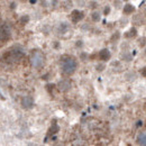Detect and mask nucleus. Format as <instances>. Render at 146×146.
<instances>
[{"label": "nucleus", "instance_id": "f257e3e1", "mask_svg": "<svg viewBox=\"0 0 146 146\" xmlns=\"http://www.w3.org/2000/svg\"><path fill=\"white\" fill-rule=\"evenodd\" d=\"M78 63L75 58L72 56H62L61 58V69L62 72L66 75H72L73 73L76 71Z\"/></svg>", "mask_w": 146, "mask_h": 146}, {"label": "nucleus", "instance_id": "f03ea898", "mask_svg": "<svg viewBox=\"0 0 146 146\" xmlns=\"http://www.w3.org/2000/svg\"><path fill=\"white\" fill-rule=\"evenodd\" d=\"M24 55H25L24 48L18 46V45H16V46H13L11 48H9L8 52L3 55V57H5L6 62L13 63V62H18L20 58L24 57Z\"/></svg>", "mask_w": 146, "mask_h": 146}, {"label": "nucleus", "instance_id": "7ed1b4c3", "mask_svg": "<svg viewBox=\"0 0 146 146\" xmlns=\"http://www.w3.org/2000/svg\"><path fill=\"white\" fill-rule=\"evenodd\" d=\"M29 62H31V65L34 68V69H40L44 66V63H45V56L44 54L38 51V50H34L31 56H29Z\"/></svg>", "mask_w": 146, "mask_h": 146}, {"label": "nucleus", "instance_id": "20e7f679", "mask_svg": "<svg viewBox=\"0 0 146 146\" xmlns=\"http://www.w3.org/2000/svg\"><path fill=\"white\" fill-rule=\"evenodd\" d=\"M20 105L24 109L26 110H31L34 108L35 106V101H34V98L32 96H24L20 100Z\"/></svg>", "mask_w": 146, "mask_h": 146}, {"label": "nucleus", "instance_id": "39448f33", "mask_svg": "<svg viewBox=\"0 0 146 146\" xmlns=\"http://www.w3.org/2000/svg\"><path fill=\"white\" fill-rule=\"evenodd\" d=\"M72 84L70 82V80H66V79H63L61 81H58V83L56 84V88L60 90L61 92H68L70 91Z\"/></svg>", "mask_w": 146, "mask_h": 146}, {"label": "nucleus", "instance_id": "423d86ee", "mask_svg": "<svg viewBox=\"0 0 146 146\" xmlns=\"http://www.w3.org/2000/svg\"><path fill=\"white\" fill-rule=\"evenodd\" d=\"M11 36V31L7 25L0 27V42H6Z\"/></svg>", "mask_w": 146, "mask_h": 146}, {"label": "nucleus", "instance_id": "0eeeda50", "mask_svg": "<svg viewBox=\"0 0 146 146\" xmlns=\"http://www.w3.org/2000/svg\"><path fill=\"white\" fill-rule=\"evenodd\" d=\"M84 13L82 11V10H79V9H73L72 11H71V20H72V23L74 24H78V23H80L82 19L84 18Z\"/></svg>", "mask_w": 146, "mask_h": 146}, {"label": "nucleus", "instance_id": "6e6552de", "mask_svg": "<svg viewBox=\"0 0 146 146\" xmlns=\"http://www.w3.org/2000/svg\"><path fill=\"white\" fill-rule=\"evenodd\" d=\"M111 57V53L108 48H102L100 52H99V58L102 61V62H108Z\"/></svg>", "mask_w": 146, "mask_h": 146}, {"label": "nucleus", "instance_id": "1a4fd4ad", "mask_svg": "<svg viewBox=\"0 0 146 146\" xmlns=\"http://www.w3.org/2000/svg\"><path fill=\"white\" fill-rule=\"evenodd\" d=\"M69 31H70V24H69V23H65V21L61 23V24L58 25V27H57V32H58L60 34H65V33H68Z\"/></svg>", "mask_w": 146, "mask_h": 146}, {"label": "nucleus", "instance_id": "9d476101", "mask_svg": "<svg viewBox=\"0 0 146 146\" xmlns=\"http://www.w3.org/2000/svg\"><path fill=\"white\" fill-rule=\"evenodd\" d=\"M134 11H135L134 5H131V3H126V5H124V7H123V13H124V15H131Z\"/></svg>", "mask_w": 146, "mask_h": 146}, {"label": "nucleus", "instance_id": "9b49d317", "mask_svg": "<svg viewBox=\"0 0 146 146\" xmlns=\"http://www.w3.org/2000/svg\"><path fill=\"white\" fill-rule=\"evenodd\" d=\"M58 130H60L58 125H57L56 123H53V124H52V126H51L50 129H48V136H53V135H55V134H57V133H58Z\"/></svg>", "mask_w": 146, "mask_h": 146}, {"label": "nucleus", "instance_id": "f8f14e48", "mask_svg": "<svg viewBox=\"0 0 146 146\" xmlns=\"http://www.w3.org/2000/svg\"><path fill=\"white\" fill-rule=\"evenodd\" d=\"M137 36V29L135 27H131L128 32L125 33V37L126 38H134V37Z\"/></svg>", "mask_w": 146, "mask_h": 146}, {"label": "nucleus", "instance_id": "ddd939ff", "mask_svg": "<svg viewBox=\"0 0 146 146\" xmlns=\"http://www.w3.org/2000/svg\"><path fill=\"white\" fill-rule=\"evenodd\" d=\"M136 141H137V143H138L139 145L146 146V134L145 133H141V134H138Z\"/></svg>", "mask_w": 146, "mask_h": 146}, {"label": "nucleus", "instance_id": "4468645a", "mask_svg": "<svg viewBox=\"0 0 146 146\" xmlns=\"http://www.w3.org/2000/svg\"><path fill=\"white\" fill-rule=\"evenodd\" d=\"M91 19L93 23H99L101 20V14L99 11H92Z\"/></svg>", "mask_w": 146, "mask_h": 146}, {"label": "nucleus", "instance_id": "2eb2a0df", "mask_svg": "<svg viewBox=\"0 0 146 146\" xmlns=\"http://www.w3.org/2000/svg\"><path fill=\"white\" fill-rule=\"evenodd\" d=\"M120 39V32H115L111 37H110V42L111 43H116V42H118Z\"/></svg>", "mask_w": 146, "mask_h": 146}, {"label": "nucleus", "instance_id": "dca6fc26", "mask_svg": "<svg viewBox=\"0 0 146 146\" xmlns=\"http://www.w3.org/2000/svg\"><path fill=\"white\" fill-rule=\"evenodd\" d=\"M29 20H31V17L28 16V15H23L20 19H19V23L21 24V25H26V24H28L29 23Z\"/></svg>", "mask_w": 146, "mask_h": 146}, {"label": "nucleus", "instance_id": "f3484780", "mask_svg": "<svg viewBox=\"0 0 146 146\" xmlns=\"http://www.w3.org/2000/svg\"><path fill=\"white\" fill-rule=\"evenodd\" d=\"M121 58L124 61H126V62H130L133 60V54H130L129 52H124L123 55H121Z\"/></svg>", "mask_w": 146, "mask_h": 146}, {"label": "nucleus", "instance_id": "a211bd4d", "mask_svg": "<svg viewBox=\"0 0 146 146\" xmlns=\"http://www.w3.org/2000/svg\"><path fill=\"white\" fill-rule=\"evenodd\" d=\"M105 69H106V64H105V62H102V61L96 65V70H97L98 72H102Z\"/></svg>", "mask_w": 146, "mask_h": 146}, {"label": "nucleus", "instance_id": "6ab92c4d", "mask_svg": "<svg viewBox=\"0 0 146 146\" xmlns=\"http://www.w3.org/2000/svg\"><path fill=\"white\" fill-rule=\"evenodd\" d=\"M133 21H134V23H136L137 25H143L144 19L142 18V16H141V15H136V16L133 18Z\"/></svg>", "mask_w": 146, "mask_h": 146}, {"label": "nucleus", "instance_id": "aec40b11", "mask_svg": "<svg viewBox=\"0 0 146 146\" xmlns=\"http://www.w3.org/2000/svg\"><path fill=\"white\" fill-rule=\"evenodd\" d=\"M72 6H73V2L70 1V0L63 2V9H64V10H70V9L72 8Z\"/></svg>", "mask_w": 146, "mask_h": 146}, {"label": "nucleus", "instance_id": "412c9836", "mask_svg": "<svg viewBox=\"0 0 146 146\" xmlns=\"http://www.w3.org/2000/svg\"><path fill=\"white\" fill-rule=\"evenodd\" d=\"M112 5L115 6L116 9H120L123 6V0H112Z\"/></svg>", "mask_w": 146, "mask_h": 146}, {"label": "nucleus", "instance_id": "4be33fe9", "mask_svg": "<svg viewBox=\"0 0 146 146\" xmlns=\"http://www.w3.org/2000/svg\"><path fill=\"white\" fill-rule=\"evenodd\" d=\"M138 45H139V47H145V45H146V37L145 36L141 37V38L138 39Z\"/></svg>", "mask_w": 146, "mask_h": 146}, {"label": "nucleus", "instance_id": "5701e85b", "mask_svg": "<svg viewBox=\"0 0 146 146\" xmlns=\"http://www.w3.org/2000/svg\"><path fill=\"white\" fill-rule=\"evenodd\" d=\"M110 11H111L110 6H106V7L104 8V15H105V16H108V15L110 14Z\"/></svg>", "mask_w": 146, "mask_h": 146}, {"label": "nucleus", "instance_id": "b1692460", "mask_svg": "<svg viewBox=\"0 0 146 146\" xmlns=\"http://www.w3.org/2000/svg\"><path fill=\"white\" fill-rule=\"evenodd\" d=\"M97 7H98V2H96V1H90V2H89V8L96 9Z\"/></svg>", "mask_w": 146, "mask_h": 146}, {"label": "nucleus", "instance_id": "393cba45", "mask_svg": "<svg viewBox=\"0 0 146 146\" xmlns=\"http://www.w3.org/2000/svg\"><path fill=\"white\" fill-rule=\"evenodd\" d=\"M88 57H89L88 53H84V52H82V53L80 54V58H81L82 61H87V60H88Z\"/></svg>", "mask_w": 146, "mask_h": 146}, {"label": "nucleus", "instance_id": "a878e982", "mask_svg": "<svg viewBox=\"0 0 146 146\" xmlns=\"http://www.w3.org/2000/svg\"><path fill=\"white\" fill-rule=\"evenodd\" d=\"M55 87H56L55 84H47V86H46V89H47V91H50V93L52 94V90L55 89Z\"/></svg>", "mask_w": 146, "mask_h": 146}, {"label": "nucleus", "instance_id": "bb28decb", "mask_svg": "<svg viewBox=\"0 0 146 146\" xmlns=\"http://www.w3.org/2000/svg\"><path fill=\"white\" fill-rule=\"evenodd\" d=\"M53 47H54L55 50H57V48H60V47H61V44H60V42H58V40H55L54 43H53Z\"/></svg>", "mask_w": 146, "mask_h": 146}, {"label": "nucleus", "instance_id": "cd10ccee", "mask_svg": "<svg viewBox=\"0 0 146 146\" xmlns=\"http://www.w3.org/2000/svg\"><path fill=\"white\" fill-rule=\"evenodd\" d=\"M75 46H76V47H82V46H83V42H82V40H76Z\"/></svg>", "mask_w": 146, "mask_h": 146}, {"label": "nucleus", "instance_id": "c85d7f7f", "mask_svg": "<svg viewBox=\"0 0 146 146\" xmlns=\"http://www.w3.org/2000/svg\"><path fill=\"white\" fill-rule=\"evenodd\" d=\"M50 76H51V74H50V73H47V74L43 75V76H42V79H43V80H48V79H50Z\"/></svg>", "mask_w": 146, "mask_h": 146}, {"label": "nucleus", "instance_id": "c756f323", "mask_svg": "<svg viewBox=\"0 0 146 146\" xmlns=\"http://www.w3.org/2000/svg\"><path fill=\"white\" fill-rule=\"evenodd\" d=\"M141 73H142V75H143V76H145V78H146V66H145V68H143V69L141 70Z\"/></svg>", "mask_w": 146, "mask_h": 146}, {"label": "nucleus", "instance_id": "7c9ffc66", "mask_svg": "<svg viewBox=\"0 0 146 146\" xmlns=\"http://www.w3.org/2000/svg\"><path fill=\"white\" fill-rule=\"evenodd\" d=\"M10 8H11V9H15V8H16V3H15V2H11V3H10Z\"/></svg>", "mask_w": 146, "mask_h": 146}, {"label": "nucleus", "instance_id": "2f4dec72", "mask_svg": "<svg viewBox=\"0 0 146 146\" xmlns=\"http://www.w3.org/2000/svg\"><path fill=\"white\" fill-rule=\"evenodd\" d=\"M29 2H31V3H35V2H36V0H29Z\"/></svg>", "mask_w": 146, "mask_h": 146}, {"label": "nucleus", "instance_id": "473e14b6", "mask_svg": "<svg viewBox=\"0 0 146 146\" xmlns=\"http://www.w3.org/2000/svg\"><path fill=\"white\" fill-rule=\"evenodd\" d=\"M141 125H143V123H142V121H138V124H137V126H141Z\"/></svg>", "mask_w": 146, "mask_h": 146}, {"label": "nucleus", "instance_id": "72a5a7b5", "mask_svg": "<svg viewBox=\"0 0 146 146\" xmlns=\"http://www.w3.org/2000/svg\"><path fill=\"white\" fill-rule=\"evenodd\" d=\"M21 2H26V1H28V0H20Z\"/></svg>", "mask_w": 146, "mask_h": 146}, {"label": "nucleus", "instance_id": "f704fd0d", "mask_svg": "<svg viewBox=\"0 0 146 146\" xmlns=\"http://www.w3.org/2000/svg\"><path fill=\"white\" fill-rule=\"evenodd\" d=\"M123 1H128V0H123Z\"/></svg>", "mask_w": 146, "mask_h": 146}, {"label": "nucleus", "instance_id": "c9c22d12", "mask_svg": "<svg viewBox=\"0 0 146 146\" xmlns=\"http://www.w3.org/2000/svg\"><path fill=\"white\" fill-rule=\"evenodd\" d=\"M145 53H146V50H145Z\"/></svg>", "mask_w": 146, "mask_h": 146}]
</instances>
